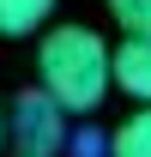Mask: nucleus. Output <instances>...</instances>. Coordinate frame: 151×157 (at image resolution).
Wrapping results in <instances>:
<instances>
[{
	"label": "nucleus",
	"mask_w": 151,
	"mask_h": 157,
	"mask_svg": "<svg viewBox=\"0 0 151 157\" xmlns=\"http://www.w3.org/2000/svg\"><path fill=\"white\" fill-rule=\"evenodd\" d=\"M37 67H42V91L67 115H91L115 85V48L91 24H48L42 48H37Z\"/></svg>",
	"instance_id": "obj_1"
},
{
	"label": "nucleus",
	"mask_w": 151,
	"mask_h": 157,
	"mask_svg": "<svg viewBox=\"0 0 151 157\" xmlns=\"http://www.w3.org/2000/svg\"><path fill=\"white\" fill-rule=\"evenodd\" d=\"M6 139H12L18 157H60L67 145H73V127H67V109L37 85V91H18V97H12Z\"/></svg>",
	"instance_id": "obj_2"
},
{
	"label": "nucleus",
	"mask_w": 151,
	"mask_h": 157,
	"mask_svg": "<svg viewBox=\"0 0 151 157\" xmlns=\"http://www.w3.org/2000/svg\"><path fill=\"white\" fill-rule=\"evenodd\" d=\"M115 91H127L133 103H151V42L127 36L115 48Z\"/></svg>",
	"instance_id": "obj_3"
},
{
	"label": "nucleus",
	"mask_w": 151,
	"mask_h": 157,
	"mask_svg": "<svg viewBox=\"0 0 151 157\" xmlns=\"http://www.w3.org/2000/svg\"><path fill=\"white\" fill-rule=\"evenodd\" d=\"M55 12V0H0V36H30Z\"/></svg>",
	"instance_id": "obj_4"
},
{
	"label": "nucleus",
	"mask_w": 151,
	"mask_h": 157,
	"mask_svg": "<svg viewBox=\"0 0 151 157\" xmlns=\"http://www.w3.org/2000/svg\"><path fill=\"white\" fill-rule=\"evenodd\" d=\"M109 157H151V103L109 133Z\"/></svg>",
	"instance_id": "obj_5"
},
{
	"label": "nucleus",
	"mask_w": 151,
	"mask_h": 157,
	"mask_svg": "<svg viewBox=\"0 0 151 157\" xmlns=\"http://www.w3.org/2000/svg\"><path fill=\"white\" fill-rule=\"evenodd\" d=\"M109 18L127 30V36L151 42V0H109Z\"/></svg>",
	"instance_id": "obj_6"
},
{
	"label": "nucleus",
	"mask_w": 151,
	"mask_h": 157,
	"mask_svg": "<svg viewBox=\"0 0 151 157\" xmlns=\"http://www.w3.org/2000/svg\"><path fill=\"white\" fill-rule=\"evenodd\" d=\"M73 157H109V139H97V133H79V139H73Z\"/></svg>",
	"instance_id": "obj_7"
},
{
	"label": "nucleus",
	"mask_w": 151,
	"mask_h": 157,
	"mask_svg": "<svg viewBox=\"0 0 151 157\" xmlns=\"http://www.w3.org/2000/svg\"><path fill=\"white\" fill-rule=\"evenodd\" d=\"M0 145H6V121H0Z\"/></svg>",
	"instance_id": "obj_8"
}]
</instances>
